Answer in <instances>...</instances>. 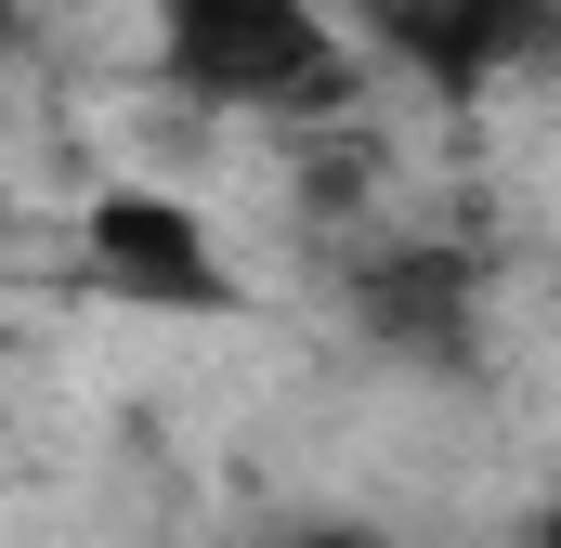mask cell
Listing matches in <instances>:
<instances>
[{
	"label": "cell",
	"mask_w": 561,
	"mask_h": 548,
	"mask_svg": "<svg viewBox=\"0 0 561 548\" xmlns=\"http://www.w3.org/2000/svg\"><path fill=\"white\" fill-rule=\"evenodd\" d=\"M157 79L209 118H327L353 105V26L327 0H144Z\"/></svg>",
	"instance_id": "obj_1"
},
{
	"label": "cell",
	"mask_w": 561,
	"mask_h": 548,
	"mask_svg": "<svg viewBox=\"0 0 561 548\" xmlns=\"http://www.w3.org/2000/svg\"><path fill=\"white\" fill-rule=\"evenodd\" d=\"M79 249H92V274H105L118 300H144V313H222V300H236L209 222H196L183 196H157V183H105L92 222H79Z\"/></svg>",
	"instance_id": "obj_2"
},
{
	"label": "cell",
	"mask_w": 561,
	"mask_h": 548,
	"mask_svg": "<svg viewBox=\"0 0 561 548\" xmlns=\"http://www.w3.org/2000/svg\"><path fill=\"white\" fill-rule=\"evenodd\" d=\"M353 39H379V53H405L419 79H496V66H523V53H549L561 0H327Z\"/></svg>",
	"instance_id": "obj_3"
},
{
	"label": "cell",
	"mask_w": 561,
	"mask_h": 548,
	"mask_svg": "<svg viewBox=\"0 0 561 548\" xmlns=\"http://www.w3.org/2000/svg\"><path fill=\"white\" fill-rule=\"evenodd\" d=\"M275 548H392V536H379V523H287Z\"/></svg>",
	"instance_id": "obj_4"
},
{
	"label": "cell",
	"mask_w": 561,
	"mask_h": 548,
	"mask_svg": "<svg viewBox=\"0 0 561 548\" xmlns=\"http://www.w3.org/2000/svg\"><path fill=\"white\" fill-rule=\"evenodd\" d=\"M536 548H561V496H549V510H536Z\"/></svg>",
	"instance_id": "obj_5"
}]
</instances>
